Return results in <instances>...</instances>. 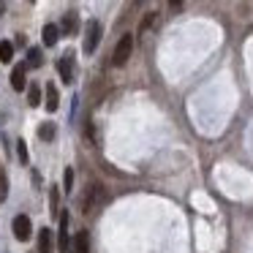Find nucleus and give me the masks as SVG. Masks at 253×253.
<instances>
[{
	"instance_id": "nucleus-5",
	"label": "nucleus",
	"mask_w": 253,
	"mask_h": 253,
	"mask_svg": "<svg viewBox=\"0 0 253 253\" xmlns=\"http://www.w3.org/2000/svg\"><path fill=\"white\" fill-rule=\"evenodd\" d=\"M57 71H60L63 82H74V55H66L60 63H57Z\"/></svg>"
},
{
	"instance_id": "nucleus-2",
	"label": "nucleus",
	"mask_w": 253,
	"mask_h": 253,
	"mask_svg": "<svg viewBox=\"0 0 253 253\" xmlns=\"http://www.w3.org/2000/svg\"><path fill=\"white\" fill-rule=\"evenodd\" d=\"M131 52H133V39H131V33H126L120 41H117L115 55H112V63H115V66H126L128 57H131Z\"/></svg>"
},
{
	"instance_id": "nucleus-18",
	"label": "nucleus",
	"mask_w": 253,
	"mask_h": 253,
	"mask_svg": "<svg viewBox=\"0 0 253 253\" xmlns=\"http://www.w3.org/2000/svg\"><path fill=\"white\" fill-rule=\"evenodd\" d=\"M71 185H74V169H66L63 171V188H66V193L71 191Z\"/></svg>"
},
{
	"instance_id": "nucleus-20",
	"label": "nucleus",
	"mask_w": 253,
	"mask_h": 253,
	"mask_svg": "<svg viewBox=\"0 0 253 253\" xmlns=\"http://www.w3.org/2000/svg\"><path fill=\"white\" fill-rule=\"evenodd\" d=\"M49 204H52L49 212H52V215H57V188H52V193H49Z\"/></svg>"
},
{
	"instance_id": "nucleus-9",
	"label": "nucleus",
	"mask_w": 253,
	"mask_h": 253,
	"mask_svg": "<svg viewBox=\"0 0 253 253\" xmlns=\"http://www.w3.org/2000/svg\"><path fill=\"white\" fill-rule=\"evenodd\" d=\"M57 104H60V98H57L55 84H46V112H57Z\"/></svg>"
},
{
	"instance_id": "nucleus-12",
	"label": "nucleus",
	"mask_w": 253,
	"mask_h": 253,
	"mask_svg": "<svg viewBox=\"0 0 253 253\" xmlns=\"http://www.w3.org/2000/svg\"><path fill=\"white\" fill-rule=\"evenodd\" d=\"M14 57V44L11 41H0V63H11Z\"/></svg>"
},
{
	"instance_id": "nucleus-17",
	"label": "nucleus",
	"mask_w": 253,
	"mask_h": 253,
	"mask_svg": "<svg viewBox=\"0 0 253 253\" xmlns=\"http://www.w3.org/2000/svg\"><path fill=\"white\" fill-rule=\"evenodd\" d=\"M28 98H30V106H39L41 104V87H39V84H33V87L28 90Z\"/></svg>"
},
{
	"instance_id": "nucleus-21",
	"label": "nucleus",
	"mask_w": 253,
	"mask_h": 253,
	"mask_svg": "<svg viewBox=\"0 0 253 253\" xmlns=\"http://www.w3.org/2000/svg\"><path fill=\"white\" fill-rule=\"evenodd\" d=\"M153 19H155V14H150V17H147V19H144V22H142V30H147L150 25H153Z\"/></svg>"
},
{
	"instance_id": "nucleus-3",
	"label": "nucleus",
	"mask_w": 253,
	"mask_h": 253,
	"mask_svg": "<svg viewBox=\"0 0 253 253\" xmlns=\"http://www.w3.org/2000/svg\"><path fill=\"white\" fill-rule=\"evenodd\" d=\"M11 229H14V237H17L19 242L30 240V234H33V223H30L28 215H17V218H14V223H11Z\"/></svg>"
},
{
	"instance_id": "nucleus-14",
	"label": "nucleus",
	"mask_w": 253,
	"mask_h": 253,
	"mask_svg": "<svg viewBox=\"0 0 253 253\" xmlns=\"http://www.w3.org/2000/svg\"><path fill=\"white\" fill-rule=\"evenodd\" d=\"M39 136L44 139V142H52V139H55V126H52V123H44V126L39 128Z\"/></svg>"
},
{
	"instance_id": "nucleus-4",
	"label": "nucleus",
	"mask_w": 253,
	"mask_h": 253,
	"mask_svg": "<svg viewBox=\"0 0 253 253\" xmlns=\"http://www.w3.org/2000/svg\"><path fill=\"white\" fill-rule=\"evenodd\" d=\"M98 41H101V22H87V36H84V52H95V46H98Z\"/></svg>"
},
{
	"instance_id": "nucleus-6",
	"label": "nucleus",
	"mask_w": 253,
	"mask_h": 253,
	"mask_svg": "<svg viewBox=\"0 0 253 253\" xmlns=\"http://www.w3.org/2000/svg\"><path fill=\"white\" fill-rule=\"evenodd\" d=\"M25 84H28V79H25V66H17L11 71V87L17 90V93H22Z\"/></svg>"
},
{
	"instance_id": "nucleus-10",
	"label": "nucleus",
	"mask_w": 253,
	"mask_h": 253,
	"mask_svg": "<svg viewBox=\"0 0 253 253\" xmlns=\"http://www.w3.org/2000/svg\"><path fill=\"white\" fill-rule=\"evenodd\" d=\"M60 251L66 253V248H68V212L66 215H60Z\"/></svg>"
},
{
	"instance_id": "nucleus-16",
	"label": "nucleus",
	"mask_w": 253,
	"mask_h": 253,
	"mask_svg": "<svg viewBox=\"0 0 253 253\" xmlns=\"http://www.w3.org/2000/svg\"><path fill=\"white\" fill-rule=\"evenodd\" d=\"M6 199H8V177L0 169V202H6Z\"/></svg>"
},
{
	"instance_id": "nucleus-1",
	"label": "nucleus",
	"mask_w": 253,
	"mask_h": 253,
	"mask_svg": "<svg viewBox=\"0 0 253 253\" xmlns=\"http://www.w3.org/2000/svg\"><path fill=\"white\" fill-rule=\"evenodd\" d=\"M106 204V191L101 185H90L87 193H84V215H95L101 207Z\"/></svg>"
},
{
	"instance_id": "nucleus-11",
	"label": "nucleus",
	"mask_w": 253,
	"mask_h": 253,
	"mask_svg": "<svg viewBox=\"0 0 253 253\" xmlns=\"http://www.w3.org/2000/svg\"><path fill=\"white\" fill-rule=\"evenodd\" d=\"M77 11H68L66 14V19H63V33L66 36H71V33H77Z\"/></svg>"
},
{
	"instance_id": "nucleus-19",
	"label": "nucleus",
	"mask_w": 253,
	"mask_h": 253,
	"mask_svg": "<svg viewBox=\"0 0 253 253\" xmlns=\"http://www.w3.org/2000/svg\"><path fill=\"white\" fill-rule=\"evenodd\" d=\"M17 155H19V161H28V147H25V139H19V142H17Z\"/></svg>"
},
{
	"instance_id": "nucleus-7",
	"label": "nucleus",
	"mask_w": 253,
	"mask_h": 253,
	"mask_svg": "<svg viewBox=\"0 0 253 253\" xmlns=\"http://www.w3.org/2000/svg\"><path fill=\"white\" fill-rule=\"evenodd\" d=\"M52 251H55L52 231L49 229H41V234H39V253H52Z\"/></svg>"
},
{
	"instance_id": "nucleus-13",
	"label": "nucleus",
	"mask_w": 253,
	"mask_h": 253,
	"mask_svg": "<svg viewBox=\"0 0 253 253\" xmlns=\"http://www.w3.org/2000/svg\"><path fill=\"white\" fill-rule=\"evenodd\" d=\"M44 44L46 46H55L57 44V28H55V25H46V28H44Z\"/></svg>"
},
{
	"instance_id": "nucleus-8",
	"label": "nucleus",
	"mask_w": 253,
	"mask_h": 253,
	"mask_svg": "<svg viewBox=\"0 0 253 253\" xmlns=\"http://www.w3.org/2000/svg\"><path fill=\"white\" fill-rule=\"evenodd\" d=\"M74 253H90L87 231H77V237H74Z\"/></svg>"
},
{
	"instance_id": "nucleus-15",
	"label": "nucleus",
	"mask_w": 253,
	"mask_h": 253,
	"mask_svg": "<svg viewBox=\"0 0 253 253\" xmlns=\"http://www.w3.org/2000/svg\"><path fill=\"white\" fill-rule=\"evenodd\" d=\"M28 66L30 68H39L41 66V49H39V46H33V49L28 52Z\"/></svg>"
}]
</instances>
